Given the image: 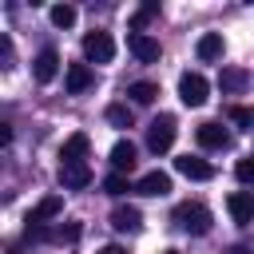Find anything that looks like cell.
Returning a JSON list of instances; mask_svg holds the SVG:
<instances>
[{
  "mask_svg": "<svg viewBox=\"0 0 254 254\" xmlns=\"http://www.w3.org/2000/svg\"><path fill=\"white\" fill-rule=\"evenodd\" d=\"M171 218H175L187 234H210V222H214V218H210V210H206L202 202H179Z\"/></svg>",
  "mask_w": 254,
  "mask_h": 254,
  "instance_id": "cell-1",
  "label": "cell"
},
{
  "mask_svg": "<svg viewBox=\"0 0 254 254\" xmlns=\"http://www.w3.org/2000/svg\"><path fill=\"white\" fill-rule=\"evenodd\" d=\"M175 135H179V123H175V115H155L151 123H147V147L155 151V155H163V151H171V143H175Z\"/></svg>",
  "mask_w": 254,
  "mask_h": 254,
  "instance_id": "cell-2",
  "label": "cell"
},
{
  "mask_svg": "<svg viewBox=\"0 0 254 254\" xmlns=\"http://www.w3.org/2000/svg\"><path fill=\"white\" fill-rule=\"evenodd\" d=\"M83 56H87V64H111L115 60V40H111V32H87L83 36Z\"/></svg>",
  "mask_w": 254,
  "mask_h": 254,
  "instance_id": "cell-3",
  "label": "cell"
},
{
  "mask_svg": "<svg viewBox=\"0 0 254 254\" xmlns=\"http://www.w3.org/2000/svg\"><path fill=\"white\" fill-rule=\"evenodd\" d=\"M206 91H210L206 75H198V71H183V75H179V99H183L187 107H202V103H206Z\"/></svg>",
  "mask_w": 254,
  "mask_h": 254,
  "instance_id": "cell-4",
  "label": "cell"
},
{
  "mask_svg": "<svg viewBox=\"0 0 254 254\" xmlns=\"http://www.w3.org/2000/svg\"><path fill=\"white\" fill-rule=\"evenodd\" d=\"M194 139H198V147H206V151H226V147L234 143V135H230L222 123H214V119L198 123V127H194Z\"/></svg>",
  "mask_w": 254,
  "mask_h": 254,
  "instance_id": "cell-5",
  "label": "cell"
},
{
  "mask_svg": "<svg viewBox=\"0 0 254 254\" xmlns=\"http://www.w3.org/2000/svg\"><path fill=\"white\" fill-rule=\"evenodd\" d=\"M127 48H131V56L139 60V64H159V40L155 36H147V32H131L127 36Z\"/></svg>",
  "mask_w": 254,
  "mask_h": 254,
  "instance_id": "cell-6",
  "label": "cell"
},
{
  "mask_svg": "<svg viewBox=\"0 0 254 254\" xmlns=\"http://www.w3.org/2000/svg\"><path fill=\"white\" fill-rule=\"evenodd\" d=\"M175 171H179L183 179H194V183L214 179V167H210L206 159H198V155H179V159H175Z\"/></svg>",
  "mask_w": 254,
  "mask_h": 254,
  "instance_id": "cell-7",
  "label": "cell"
},
{
  "mask_svg": "<svg viewBox=\"0 0 254 254\" xmlns=\"http://www.w3.org/2000/svg\"><path fill=\"white\" fill-rule=\"evenodd\" d=\"M226 210H230V218H234L238 226H250V222H254V194H250V190H234V194L226 198Z\"/></svg>",
  "mask_w": 254,
  "mask_h": 254,
  "instance_id": "cell-8",
  "label": "cell"
},
{
  "mask_svg": "<svg viewBox=\"0 0 254 254\" xmlns=\"http://www.w3.org/2000/svg\"><path fill=\"white\" fill-rule=\"evenodd\" d=\"M56 71H60V52H56V48H44V52L32 60V75H36V83H52Z\"/></svg>",
  "mask_w": 254,
  "mask_h": 254,
  "instance_id": "cell-9",
  "label": "cell"
},
{
  "mask_svg": "<svg viewBox=\"0 0 254 254\" xmlns=\"http://www.w3.org/2000/svg\"><path fill=\"white\" fill-rule=\"evenodd\" d=\"M87 183H91L87 163H60V187L64 190H83Z\"/></svg>",
  "mask_w": 254,
  "mask_h": 254,
  "instance_id": "cell-10",
  "label": "cell"
},
{
  "mask_svg": "<svg viewBox=\"0 0 254 254\" xmlns=\"http://www.w3.org/2000/svg\"><path fill=\"white\" fill-rule=\"evenodd\" d=\"M135 190L147 194V198H163V194H171V175H167V171H147V175L135 183Z\"/></svg>",
  "mask_w": 254,
  "mask_h": 254,
  "instance_id": "cell-11",
  "label": "cell"
},
{
  "mask_svg": "<svg viewBox=\"0 0 254 254\" xmlns=\"http://www.w3.org/2000/svg\"><path fill=\"white\" fill-rule=\"evenodd\" d=\"M60 210H64V198H60V194H44V198L28 210V218H24V222H28V226H44V222H48V218H56Z\"/></svg>",
  "mask_w": 254,
  "mask_h": 254,
  "instance_id": "cell-12",
  "label": "cell"
},
{
  "mask_svg": "<svg viewBox=\"0 0 254 254\" xmlns=\"http://www.w3.org/2000/svg\"><path fill=\"white\" fill-rule=\"evenodd\" d=\"M111 226H115L119 234H135V230H143V214H139V206H115V210H111Z\"/></svg>",
  "mask_w": 254,
  "mask_h": 254,
  "instance_id": "cell-13",
  "label": "cell"
},
{
  "mask_svg": "<svg viewBox=\"0 0 254 254\" xmlns=\"http://www.w3.org/2000/svg\"><path fill=\"white\" fill-rule=\"evenodd\" d=\"M194 52H198V60H202V64H214V60H222V52H226V44H222V32H206V36H198Z\"/></svg>",
  "mask_w": 254,
  "mask_h": 254,
  "instance_id": "cell-14",
  "label": "cell"
},
{
  "mask_svg": "<svg viewBox=\"0 0 254 254\" xmlns=\"http://www.w3.org/2000/svg\"><path fill=\"white\" fill-rule=\"evenodd\" d=\"M91 67L87 64H67V75H64V87H67V95H79V91H87L91 87Z\"/></svg>",
  "mask_w": 254,
  "mask_h": 254,
  "instance_id": "cell-15",
  "label": "cell"
},
{
  "mask_svg": "<svg viewBox=\"0 0 254 254\" xmlns=\"http://www.w3.org/2000/svg\"><path fill=\"white\" fill-rule=\"evenodd\" d=\"M87 147H91V139H87L83 131H75V135H67V139H64V147H60V159H64V163H83Z\"/></svg>",
  "mask_w": 254,
  "mask_h": 254,
  "instance_id": "cell-16",
  "label": "cell"
},
{
  "mask_svg": "<svg viewBox=\"0 0 254 254\" xmlns=\"http://www.w3.org/2000/svg\"><path fill=\"white\" fill-rule=\"evenodd\" d=\"M111 167H115V175H123V171L135 167V143H131V139H119V143L111 147Z\"/></svg>",
  "mask_w": 254,
  "mask_h": 254,
  "instance_id": "cell-17",
  "label": "cell"
},
{
  "mask_svg": "<svg viewBox=\"0 0 254 254\" xmlns=\"http://www.w3.org/2000/svg\"><path fill=\"white\" fill-rule=\"evenodd\" d=\"M218 83H222V91H242V87L250 83V71H242V67H226V71L218 75Z\"/></svg>",
  "mask_w": 254,
  "mask_h": 254,
  "instance_id": "cell-18",
  "label": "cell"
},
{
  "mask_svg": "<svg viewBox=\"0 0 254 254\" xmlns=\"http://www.w3.org/2000/svg\"><path fill=\"white\" fill-rule=\"evenodd\" d=\"M127 95H131L135 103H155V95H159V83H151V79H135V83L127 87Z\"/></svg>",
  "mask_w": 254,
  "mask_h": 254,
  "instance_id": "cell-19",
  "label": "cell"
},
{
  "mask_svg": "<svg viewBox=\"0 0 254 254\" xmlns=\"http://www.w3.org/2000/svg\"><path fill=\"white\" fill-rule=\"evenodd\" d=\"M48 20H52L56 28H71V24H75V8H71V4H52V8H48Z\"/></svg>",
  "mask_w": 254,
  "mask_h": 254,
  "instance_id": "cell-20",
  "label": "cell"
},
{
  "mask_svg": "<svg viewBox=\"0 0 254 254\" xmlns=\"http://www.w3.org/2000/svg\"><path fill=\"white\" fill-rule=\"evenodd\" d=\"M155 16H159V4H155V0H151V4H143V8L131 16V32H143V28H147Z\"/></svg>",
  "mask_w": 254,
  "mask_h": 254,
  "instance_id": "cell-21",
  "label": "cell"
},
{
  "mask_svg": "<svg viewBox=\"0 0 254 254\" xmlns=\"http://www.w3.org/2000/svg\"><path fill=\"white\" fill-rule=\"evenodd\" d=\"M103 190L119 198V194H127V190H135V187L127 183V175H107V179H103Z\"/></svg>",
  "mask_w": 254,
  "mask_h": 254,
  "instance_id": "cell-22",
  "label": "cell"
},
{
  "mask_svg": "<svg viewBox=\"0 0 254 254\" xmlns=\"http://www.w3.org/2000/svg\"><path fill=\"white\" fill-rule=\"evenodd\" d=\"M107 123H111V127H131V111H127L123 103H111V107H107Z\"/></svg>",
  "mask_w": 254,
  "mask_h": 254,
  "instance_id": "cell-23",
  "label": "cell"
},
{
  "mask_svg": "<svg viewBox=\"0 0 254 254\" xmlns=\"http://www.w3.org/2000/svg\"><path fill=\"white\" fill-rule=\"evenodd\" d=\"M79 234H83V226H79V222H67V226H60V230H52L48 238H52V242H75Z\"/></svg>",
  "mask_w": 254,
  "mask_h": 254,
  "instance_id": "cell-24",
  "label": "cell"
},
{
  "mask_svg": "<svg viewBox=\"0 0 254 254\" xmlns=\"http://www.w3.org/2000/svg\"><path fill=\"white\" fill-rule=\"evenodd\" d=\"M226 115H230V123H238L242 131H250V127H254V111H250V107H230Z\"/></svg>",
  "mask_w": 254,
  "mask_h": 254,
  "instance_id": "cell-25",
  "label": "cell"
},
{
  "mask_svg": "<svg viewBox=\"0 0 254 254\" xmlns=\"http://www.w3.org/2000/svg\"><path fill=\"white\" fill-rule=\"evenodd\" d=\"M234 179L238 183H254V155H246V159L234 163Z\"/></svg>",
  "mask_w": 254,
  "mask_h": 254,
  "instance_id": "cell-26",
  "label": "cell"
},
{
  "mask_svg": "<svg viewBox=\"0 0 254 254\" xmlns=\"http://www.w3.org/2000/svg\"><path fill=\"white\" fill-rule=\"evenodd\" d=\"M0 56H4V67H12L16 52H12V40H8V36H0Z\"/></svg>",
  "mask_w": 254,
  "mask_h": 254,
  "instance_id": "cell-27",
  "label": "cell"
},
{
  "mask_svg": "<svg viewBox=\"0 0 254 254\" xmlns=\"http://www.w3.org/2000/svg\"><path fill=\"white\" fill-rule=\"evenodd\" d=\"M0 143H4V147L12 143V127H8V123H0Z\"/></svg>",
  "mask_w": 254,
  "mask_h": 254,
  "instance_id": "cell-28",
  "label": "cell"
},
{
  "mask_svg": "<svg viewBox=\"0 0 254 254\" xmlns=\"http://www.w3.org/2000/svg\"><path fill=\"white\" fill-rule=\"evenodd\" d=\"M99 254H127V250H123V246H115V242H111V246H103V250H99Z\"/></svg>",
  "mask_w": 254,
  "mask_h": 254,
  "instance_id": "cell-29",
  "label": "cell"
},
{
  "mask_svg": "<svg viewBox=\"0 0 254 254\" xmlns=\"http://www.w3.org/2000/svg\"><path fill=\"white\" fill-rule=\"evenodd\" d=\"M226 254H250V250H246V246H230Z\"/></svg>",
  "mask_w": 254,
  "mask_h": 254,
  "instance_id": "cell-30",
  "label": "cell"
},
{
  "mask_svg": "<svg viewBox=\"0 0 254 254\" xmlns=\"http://www.w3.org/2000/svg\"><path fill=\"white\" fill-rule=\"evenodd\" d=\"M163 254H179V250H163Z\"/></svg>",
  "mask_w": 254,
  "mask_h": 254,
  "instance_id": "cell-31",
  "label": "cell"
}]
</instances>
